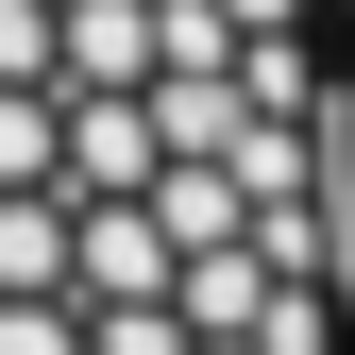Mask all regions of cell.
Listing matches in <instances>:
<instances>
[{"label":"cell","mask_w":355,"mask_h":355,"mask_svg":"<svg viewBox=\"0 0 355 355\" xmlns=\"http://www.w3.org/2000/svg\"><path fill=\"white\" fill-rule=\"evenodd\" d=\"M0 355H355L322 0H0Z\"/></svg>","instance_id":"cell-1"},{"label":"cell","mask_w":355,"mask_h":355,"mask_svg":"<svg viewBox=\"0 0 355 355\" xmlns=\"http://www.w3.org/2000/svg\"><path fill=\"white\" fill-rule=\"evenodd\" d=\"M322 187H338V338H355V0H322Z\"/></svg>","instance_id":"cell-2"}]
</instances>
